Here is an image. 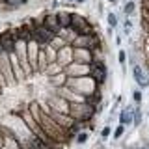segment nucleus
<instances>
[{"instance_id":"obj_1","label":"nucleus","mask_w":149,"mask_h":149,"mask_svg":"<svg viewBox=\"0 0 149 149\" xmlns=\"http://www.w3.org/2000/svg\"><path fill=\"white\" fill-rule=\"evenodd\" d=\"M65 88H69V90L80 93V95H84L86 99H90V97L97 95V93L101 91V90H99V84L93 80L91 77H78V78L69 77V78H67V84H65Z\"/></svg>"},{"instance_id":"obj_2","label":"nucleus","mask_w":149,"mask_h":149,"mask_svg":"<svg viewBox=\"0 0 149 149\" xmlns=\"http://www.w3.org/2000/svg\"><path fill=\"white\" fill-rule=\"evenodd\" d=\"M95 114H97V106H93L91 102H71V110H69V116L74 119V121H78V123H84V125H88V121L95 118Z\"/></svg>"},{"instance_id":"obj_3","label":"nucleus","mask_w":149,"mask_h":149,"mask_svg":"<svg viewBox=\"0 0 149 149\" xmlns=\"http://www.w3.org/2000/svg\"><path fill=\"white\" fill-rule=\"evenodd\" d=\"M71 28L77 32L78 36H93V34H95L90 19L80 15V13H77V11H73V26Z\"/></svg>"},{"instance_id":"obj_4","label":"nucleus","mask_w":149,"mask_h":149,"mask_svg":"<svg viewBox=\"0 0 149 149\" xmlns=\"http://www.w3.org/2000/svg\"><path fill=\"white\" fill-rule=\"evenodd\" d=\"M45 102L50 106V110L60 112V114H67V116H69V110H71V102L65 101L63 97H60L58 93H54V91L47 93V101H45Z\"/></svg>"},{"instance_id":"obj_5","label":"nucleus","mask_w":149,"mask_h":149,"mask_svg":"<svg viewBox=\"0 0 149 149\" xmlns=\"http://www.w3.org/2000/svg\"><path fill=\"white\" fill-rule=\"evenodd\" d=\"M90 77L99 84V88L104 86L106 80H108V69H106L104 60H93V62H91V73H90Z\"/></svg>"},{"instance_id":"obj_6","label":"nucleus","mask_w":149,"mask_h":149,"mask_svg":"<svg viewBox=\"0 0 149 149\" xmlns=\"http://www.w3.org/2000/svg\"><path fill=\"white\" fill-rule=\"evenodd\" d=\"M17 41H19V37H17V34H15V28H13V30H4V32H0V45H2L4 52H8V54L15 52Z\"/></svg>"},{"instance_id":"obj_7","label":"nucleus","mask_w":149,"mask_h":149,"mask_svg":"<svg viewBox=\"0 0 149 149\" xmlns=\"http://www.w3.org/2000/svg\"><path fill=\"white\" fill-rule=\"evenodd\" d=\"M130 73H132V78H134V82H136V86L140 90L149 88V74H147L146 69H143L142 63H134L132 67H130Z\"/></svg>"},{"instance_id":"obj_8","label":"nucleus","mask_w":149,"mask_h":149,"mask_svg":"<svg viewBox=\"0 0 149 149\" xmlns=\"http://www.w3.org/2000/svg\"><path fill=\"white\" fill-rule=\"evenodd\" d=\"M0 73L4 74V78H6L8 86H11V84H17L15 74H13V69H11V62H9V54H8V52H2V54H0Z\"/></svg>"},{"instance_id":"obj_9","label":"nucleus","mask_w":149,"mask_h":149,"mask_svg":"<svg viewBox=\"0 0 149 149\" xmlns=\"http://www.w3.org/2000/svg\"><path fill=\"white\" fill-rule=\"evenodd\" d=\"M39 19H41V24H43L45 28H49L52 34L58 36L60 32H62V26H60V22H58V15H56V11H54V13H49V11L45 9L43 15H41Z\"/></svg>"},{"instance_id":"obj_10","label":"nucleus","mask_w":149,"mask_h":149,"mask_svg":"<svg viewBox=\"0 0 149 149\" xmlns=\"http://www.w3.org/2000/svg\"><path fill=\"white\" fill-rule=\"evenodd\" d=\"M63 71H65V74H67V77H73V78H78V77H90L91 65H84V63L73 62L71 65H67Z\"/></svg>"},{"instance_id":"obj_11","label":"nucleus","mask_w":149,"mask_h":149,"mask_svg":"<svg viewBox=\"0 0 149 149\" xmlns=\"http://www.w3.org/2000/svg\"><path fill=\"white\" fill-rule=\"evenodd\" d=\"M73 62L84 63V65H91L93 52L90 49H73Z\"/></svg>"},{"instance_id":"obj_12","label":"nucleus","mask_w":149,"mask_h":149,"mask_svg":"<svg viewBox=\"0 0 149 149\" xmlns=\"http://www.w3.org/2000/svg\"><path fill=\"white\" fill-rule=\"evenodd\" d=\"M62 67L65 69L67 65L73 63V47L71 45H65L62 50H58V60H56Z\"/></svg>"},{"instance_id":"obj_13","label":"nucleus","mask_w":149,"mask_h":149,"mask_svg":"<svg viewBox=\"0 0 149 149\" xmlns=\"http://www.w3.org/2000/svg\"><path fill=\"white\" fill-rule=\"evenodd\" d=\"M134 108H136V104H127L123 110L119 112V125H125V127H129V125H132V116H134Z\"/></svg>"},{"instance_id":"obj_14","label":"nucleus","mask_w":149,"mask_h":149,"mask_svg":"<svg viewBox=\"0 0 149 149\" xmlns=\"http://www.w3.org/2000/svg\"><path fill=\"white\" fill-rule=\"evenodd\" d=\"M56 15H58V22H60V26H62V30L73 26V11L60 9V11H56Z\"/></svg>"},{"instance_id":"obj_15","label":"nucleus","mask_w":149,"mask_h":149,"mask_svg":"<svg viewBox=\"0 0 149 149\" xmlns=\"http://www.w3.org/2000/svg\"><path fill=\"white\" fill-rule=\"evenodd\" d=\"M73 49H90L93 50V36H78L73 41Z\"/></svg>"},{"instance_id":"obj_16","label":"nucleus","mask_w":149,"mask_h":149,"mask_svg":"<svg viewBox=\"0 0 149 149\" xmlns=\"http://www.w3.org/2000/svg\"><path fill=\"white\" fill-rule=\"evenodd\" d=\"M67 74H65V71L63 73H60V74H54V77H49L47 80H49V84H50V88L52 90H58V88H63L65 84H67Z\"/></svg>"},{"instance_id":"obj_17","label":"nucleus","mask_w":149,"mask_h":149,"mask_svg":"<svg viewBox=\"0 0 149 149\" xmlns=\"http://www.w3.org/2000/svg\"><path fill=\"white\" fill-rule=\"evenodd\" d=\"M58 36L62 37V39H63V41H65L67 45H73V41H74V39L78 37V34H77V32L73 30V28H65V30H62V32H60Z\"/></svg>"},{"instance_id":"obj_18","label":"nucleus","mask_w":149,"mask_h":149,"mask_svg":"<svg viewBox=\"0 0 149 149\" xmlns=\"http://www.w3.org/2000/svg\"><path fill=\"white\" fill-rule=\"evenodd\" d=\"M134 11H136V2H134V0H127V2L123 4V15H125V19H130L134 15Z\"/></svg>"},{"instance_id":"obj_19","label":"nucleus","mask_w":149,"mask_h":149,"mask_svg":"<svg viewBox=\"0 0 149 149\" xmlns=\"http://www.w3.org/2000/svg\"><path fill=\"white\" fill-rule=\"evenodd\" d=\"M142 123H143L142 106H136V108H134V116H132V127H134V129H138V127H142Z\"/></svg>"},{"instance_id":"obj_20","label":"nucleus","mask_w":149,"mask_h":149,"mask_svg":"<svg viewBox=\"0 0 149 149\" xmlns=\"http://www.w3.org/2000/svg\"><path fill=\"white\" fill-rule=\"evenodd\" d=\"M60 73H63V67H62V65H60L58 62L49 63V67H47V71H45L47 78H49V77H54V74H60Z\"/></svg>"},{"instance_id":"obj_21","label":"nucleus","mask_w":149,"mask_h":149,"mask_svg":"<svg viewBox=\"0 0 149 149\" xmlns=\"http://www.w3.org/2000/svg\"><path fill=\"white\" fill-rule=\"evenodd\" d=\"M24 4H26V0H0V6H8L11 9H17V8L24 6Z\"/></svg>"},{"instance_id":"obj_22","label":"nucleus","mask_w":149,"mask_h":149,"mask_svg":"<svg viewBox=\"0 0 149 149\" xmlns=\"http://www.w3.org/2000/svg\"><path fill=\"white\" fill-rule=\"evenodd\" d=\"M130 99H132V104L142 106V101H143V93H142V90H140V88L132 90V93H130Z\"/></svg>"},{"instance_id":"obj_23","label":"nucleus","mask_w":149,"mask_h":149,"mask_svg":"<svg viewBox=\"0 0 149 149\" xmlns=\"http://www.w3.org/2000/svg\"><path fill=\"white\" fill-rule=\"evenodd\" d=\"M88 140H90V130L84 129L82 132H78L77 136H74V143H77V146H84V143H86Z\"/></svg>"},{"instance_id":"obj_24","label":"nucleus","mask_w":149,"mask_h":149,"mask_svg":"<svg viewBox=\"0 0 149 149\" xmlns=\"http://www.w3.org/2000/svg\"><path fill=\"white\" fill-rule=\"evenodd\" d=\"M106 22H108V26H110V28H118V24H119V17H118V13L110 11L108 15H106Z\"/></svg>"},{"instance_id":"obj_25","label":"nucleus","mask_w":149,"mask_h":149,"mask_svg":"<svg viewBox=\"0 0 149 149\" xmlns=\"http://www.w3.org/2000/svg\"><path fill=\"white\" fill-rule=\"evenodd\" d=\"M125 129H127L125 125H118V127L112 130V138H114L116 142H118V140H121V138L125 136Z\"/></svg>"},{"instance_id":"obj_26","label":"nucleus","mask_w":149,"mask_h":149,"mask_svg":"<svg viewBox=\"0 0 149 149\" xmlns=\"http://www.w3.org/2000/svg\"><path fill=\"white\" fill-rule=\"evenodd\" d=\"M65 45H67V43H65V41L62 39V37H60V36H56V37H54V39H52V41H50V45H49V47H52V49H54V50H62V49H63V47H65Z\"/></svg>"},{"instance_id":"obj_27","label":"nucleus","mask_w":149,"mask_h":149,"mask_svg":"<svg viewBox=\"0 0 149 149\" xmlns=\"http://www.w3.org/2000/svg\"><path fill=\"white\" fill-rule=\"evenodd\" d=\"M45 52H47V58H49V63H54L56 60H58V50H54L52 47H49V45H47Z\"/></svg>"},{"instance_id":"obj_28","label":"nucleus","mask_w":149,"mask_h":149,"mask_svg":"<svg viewBox=\"0 0 149 149\" xmlns=\"http://www.w3.org/2000/svg\"><path fill=\"white\" fill-rule=\"evenodd\" d=\"M132 19H125L123 21V36H132Z\"/></svg>"},{"instance_id":"obj_29","label":"nucleus","mask_w":149,"mask_h":149,"mask_svg":"<svg viewBox=\"0 0 149 149\" xmlns=\"http://www.w3.org/2000/svg\"><path fill=\"white\" fill-rule=\"evenodd\" d=\"M127 60H129L127 50H125V49H119V50H118V62L123 65V71H125V63H127Z\"/></svg>"},{"instance_id":"obj_30","label":"nucleus","mask_w":149,"mask_h":149,"mask_svg":"<svg viewBox=\"0 0 149 149\" xmlns=\"http://www.w3.org/2000/svg\"><path fill=\"white\" fill-rule=\"evenodd\" d=\"M110 134H112V129H110V125H104V127L101 129V134H99V136H101V140H102V142H104V140H108V138H110Z\"/></svg>"},{"instance_id":"obj_31","label":"nucleus","mask_w":149,"mask_h":149,"mask_svg":"<svg viewBox=\"0 0 149 149\" xmlns=\"http://www.w3.org/2000/svg\"><path fill=\"white\" fill-rule=\"evenodd\" d=\"M116 45H118V49H121V45H123V36L121 34H116Z\"/></svg>"},{"instance_id":"obj_32","label":"nucleus","mask_w":149,"mask_h":149,"mask_svg":"<svg viewBox=\"0 0 149 149\" xmlns=\"http://www.w3.org/2000/svg\"><path fill=\"white\" fill-rule=\"evenodd\" d=\"M6 86H8V82H6V78H4V74L0 73V90H4Z\"/></svg>"},{"instance_id":"obj_33","label":"nucleus","mask_w":149,"mask_h":149,"mask_svg":"<svg viewBox=\"0 0 149 149\" xmlns=\"http://www.w3.org/2000/svg\"><path fill=\"white\" fill-rule=\"evenodd\" d=\"M114 30H116V28H110V26H108V28H106V34L112 37V36H114Z\"/></svg>"},{"instance_id":"obj_34","label":"nucleus","mask_w":149,"mask_h":149,"mask_svg":"<svg viewBox=\"0 0 149 149\" xmlns=\"http://www.w3.org/2000/svg\"><path fill=\"white\" fill-rule=\"evenodd\" d=\"M97 9H99V15H102V2L97 4Z\"/></svg>"},{"instance_id":"obj_35","label":"nucleus","mask_w":149,"mask_h":149,"mask_svg":"<svg viewBox=\"0 0 149 149\" xmlns=\"http://www.w3.org/2000/svg\"><path fill=\"white\" fill-rule=\"evenodd\" d=\"M52 8H54V9L60 8V2H58V0H52Z\"/></svg>"},{"instance_id":"obj_36","label":"nucleus","mask_w":149,"mask_h":149,"mask_svg":"<svg viewBox=\"0 0 149 149\" xmlns=\"http://www.w3.org/2000/svg\"><path fill=\"white\" fill-rule=\"evenodd\" d=\"M134 149H149V146H138V147H134Z\"/></svg>"},{"instance_id":"obj_37","label":"nucleus","mask_w":149,"mask_h":149,"mask_svg":"<svg viewBox=\"0 0 149 149\" xmlns=\"http://www.w3.org/2000/svg\"><path fill=\"white\" fill-rule=\"evenodd\" d=\"M108 2L112 4V6H116V4H118V0H108Z\"/></svg>"},{"instance_id":"obj_38","label":"nucleus","mask_w":149,"mask_h":149,"mask_svg":"<svg viewBox=\"0 0 149 149\" xmlns=\"http://www.w3.org/2000/svg\"><path fill=\"white\" fill-rule=\"evenodd\" d=\"M74 2H77V4H84V2H86V0H74Z\"/></svg>"},{"instance_id":"obj_39","label":"nucleus","mask_w":149,"mask_h":149,"mask_svg":"<svg viewBox=\"0 0 149 149\" xmlns=\"http://www.w3.org/2000/svg\"><path fill=\"white\" fill-rule=\"evenodd\" d=\"M63 2H74V0H63Z\"/></svg>"},{"instance_id":"obj_40","label":"nucleus","mask_w":149,"mask_h":149,"mask_svg":"<svg viewBox=\"0 0 149 149\" xmlns=\"http://www.w3.org/2000/svg\"><path fill=\"white\" fill-rule=\"evenodd\" d=\"M147 118H149V110H147Z\"/></svg>"},{"instance_id":"obj_41","label":"nucleus","mask_w":149,"mask_h":149,"mask_svg":"<svg viewBox=\"0 0 149 149\" xmlns=\"http://www.w3.org/2000/svg\"><path fill=\"white\" fill-rule=\"evenodd\" d=\"M26 2H28V0H26Z\"/></svg>"}]
</instances>
